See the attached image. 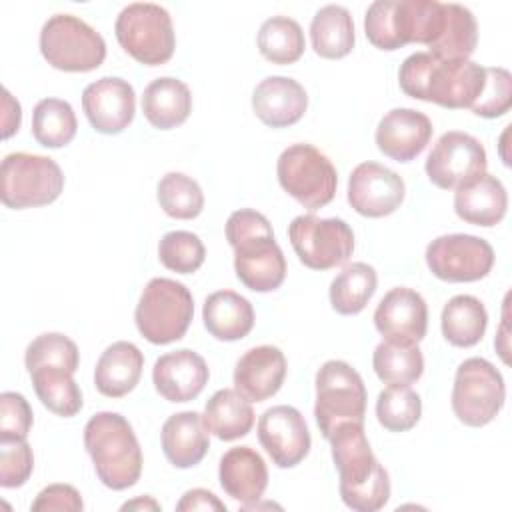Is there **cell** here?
I'll return each instance as SVG.
<instances>
[{
    "instance_id": "obj_1",
    "label": "cell",
    "mask_w": 512,
    "mask_h": 512,
    "mask_svg": "<svg viewBox=\"0 0 512 512\" xmlns=\"http://www.w3.org/2000/svg\"><path fill=\"white\" fill-rule=\"evenodd\" d=\"M398 84L410 98L444 108H472L486 84V66L472 60H438L430 52L410 54L398 70Z\"/></svg>"
},
{
    "instance_id": "obj_2",
    "label": "cell",
    "mask_w": 512,
    "mask_h": 512,
    "mask_svg": "<svg viewBox=\"0 0 512 512\" xmlns=\"http://www.w3.org/2000/svg\"><path fill=\"white\" fill-rule=\"evenodd\" d=\"M340 478L342 502L356 512H376L390 498V478L374 456L364 424L344 422L328 438Z\"/></svg>"
},
{
    "instance_id": "obj_3",
    "label": "cell",
    "mask_w": 512,
    "mask_h": 512,
    "mask_svg": "<svg viewBox=\"0 0 512 512\" xmlns=\"http://www.w3.org/2000/svg\"><path fill=\"white\" fill-rule=\"evenodd\" d=\"M226 240L234 250L238 280L254 292H272L286 278V258L278 246L268 218L242 208L226 220Z\"/></svg>"
},
{
    "instance_id": "obj_4",
    "label": "cell",
    "mask_w": 512,
    "mask_h": 512,
    "mask_svg": "<svg viewBox=\"0 0 512 512\" xmlns=\"http://www.w3.org/2000/svg\"><path fill=\"white\" fill-rule=\"evenodd\" d=\"M84 446L106 488L126 490L140 480L142 450L132 424L122 414H94L84 426Z\"/></svg>"
},
{
    "instance_id": "obj_5",
    "label": "cell",
    "mask_w": 512,
    "mask_h": 512,
    "mask_svg": "<svg viewBox=\"0 0 512 512\" xmlns=\"http://www.w3.org/2000/svg\"><path fill=\"white\" fill-rule=\"evenodd\" d=\"M444 24V2L376 0L364 16V32L372 46L398 50L410 42L430 46Z\"/></svg>"
},
{
    "instance_id": "obj_6",
    "label": "cell",
    "mask_w": 512,
    "mask_h": 512,
    "mask_svg": "<svg viewBox=\"0 0 512 512\" xmlns=\"http://www.w3.org/2000/svg\"><path fill=\"white\" fill-rule=\"evenodd\" d=\"M194 316L190 290L172 278H152L136 304L134 322L138 332L152 344L180 340Z\"/></svg>"
},
{
    "instance_id": "obj_7",
    "label": "cell",
    "mask_w": 512,
    "mask_h": 512,
    "mask_svg": "<svg viewBox=\"0 0 512 512\" xmlns=\"http://www.w3.org/2000/svg\"><path fill=\"white\" fill-rule=\"evenodd\" d=\"M366 386L362 376L344 360H328L316 372L314 418L328 440L344 422L364 424Z\"/></svg>"
},
{
    "instance_id": "obj_8",
    "label": "cell",
    "mask_w": 512,
    "mask_h": 512,
    "mask_svg": "<svg viewBox=\"0 0 512 512\" xmlns=\"http://www.w3.org/2000/svg\"><path fill=\"white\" fill-rule=\"evenodd\" d=\"M118 44L140 64L158 66L172 58L176 34L166 8L152 2H132L116 18Z\"/></svg>"
},
{
    "instance_id": "obj_9",
    "label": "cell",
    "mask_w": 512,
    "mask_h": 512,
    "mask_svg": "<svg viewBox=\"0 0 512 512\" xmlns=\"http://www.w3.org/2000/svg\"><path fill=\"white\" fill-rule=\"evenodd\" d=\"M40 52L56 70L90 72L104 62L106 42L82 18L54 14L40 30Z\"/></svg>"
},
{
    "instance_id": "obj_10",
    "label": "cell",
    "mask_w": 512,
    "mask_h": 512,
    "mask_svg": "<svg viewBox=\"0 0 512 512\" xmlns=\"http://www.w3.org/2000/svg\"><path fill=\"white\" fill-rule=\"evenodd\" d=\"M0 182L2 202L14 210L46 206L64 190L60 166L48 156L28 152H12L2 160Z\"/></svg>"
},
{
    "instance_id": "obj_11",
    "label": "cell",
    "mask_w": 512,
    "mask_h": 512,
    "mask_svg": "<svg viewBox=\"0 0 512 512\" xmlns=\"http://www.w3.org/2000/svg\"><path fill=\"white\" fill-rule=\"evenodd\" d=\"M276 176L284 192L312 212L332 202L338 186V174L328 156L304 142L282 150L276 162Z\"/></svg>"
},
{
    "instance_id": "obj_12",
    "label": "cell",
    "mask_w": 512,
    "mask_h": 512,
    "mask_svg": "<svg viewBox=\"0 0 512 512\" xmlns=\"http://www.w3.org/2000/svg\"><path fill=\"white\" fill-rule=\"evenodd\" d=\"M504 400V378L492 362L474 356L458 366L452 386V410L462 424L472 428L486 426L502 410Z\"/></svg>"
},
{
    "instance_id": "obj_13",
    "label": "cell",
    "mask_w": 512,
    "mask_h": 512,
    "mask_svg": "<svg viewBox=\"0 0 512 512\" xmlns=\"http://www.w3.org/2000/svg\"><path fill=\"white\" fill-rule=\"evenodd\" d=\"M288 238L298 260L312 270L336 268L354 252V232L342 218L296 216L288 226Z\"/></svg>"
},
{
    "instance_id": "obj_14",
    "label": "cell",
    "mask_w": 512,
    "mask_h": 512,
    "mask_svg": "<svg viewBox=\"0 0 512 512\" xmlns=\"http://www.w3.org/2000/svg\"><path fill=\"white\" fill-rule=\"evenodd\" d=\"M430 272L444 282H476L494 266L492 246L472 234H444L426 246Z\"/></svg>"
},
{
    "instance_id": "obj_15",
    "label": "cell",
    "mask_w": 512,
    "mask_h": 512,
    "mask_svg": "<svg viewBox=\"0 0 512 512\" xmlns=\"http://www.w3.org/2000/svg\"><path fill=\"white\" fill-rule=\"evenodd\" d=\"M486 150L478 138L450 130L432 146L424 170L430 182L442 190H456L472 178L486 172Z\"/></svg>"
},
{
    "instance_id": "obj_16",
    "label": "cell",
    "mask_w": 512,
    "mask_h": 512,
    "mask_svg": "<svg viewBox=\"0 0 512 512\" xmlns=\"http://www.w3.org/2000/svg\"><path fill=\"white\" fill-rule=\"evenodd\" d=\"M258 442L278 468H294L310 452V430L300 410L278 404L262 412L258 420Z\"/></svg>"
},
{
    "instance_id": "obj_17",
    "label": "cell",
    "mask_w": 512,
    "mask_h": 512,
    "mask_svg": "<svg viewBox=\"0 0 512 512\" xmlns=\"http://www.w3.org/2000/svg\"><path fill=\"white\" fill-rule=\"evenodd\" d=\"M406 196L404 180L378 162L358 164L348 178V202L366 218H382L400 208Z\"/></svg>"
},
{
    "instance_id": "obj_18",
    "label": "cell",
    "mask_w": 512,
    "mask_h": 512,
    "mask_svg": "<svg viewBox=\"0 0 512 512\" xmlns=\"http://www.w3.org/2000/svg\"><path fill=\"white\" fill-rule=\"evenodd\" d=\"M82 108L96 132L120 134L134 120L136 94L128 80L104 76L84 88Z\"/></svg>"
},
{
    "instance_id": "obj_19",
    "label": "cell",
    "mask_w": 512,
    "mask_h": 512,
    "mask_svg": "<svg viewBox=\"0 0 512 512\" xmlns=\"http://www.w3.org/2000/svg\"><path fill=\"white\" fill-rule=\"evenodd\" d=\"M374 326L384 340L418 344L426 336L428 306L416 290L396 286L378 302L374 310Z\"/></svg>"
},
{
    "instance_id": "obj_20",
    "label": "cell",
    "mask_w": 512,
    "mask_h": 512,
    "mask_svg": "<svg viewBox=\"0 0 512 512\" xmlns=\"http://www.w3.org/2000/svg\"><path fill=\"white\" fill-rule=\"evenodd\" d=\"M432 122L426 114L414 108H392L386 112L376 126V146L378 150L396 160H414L432 138Z\"/></svg>"
},
{
    "instance_id": "obj_21",
    "label": "cell",
    "mask_w": 512,
    "mask_h": 512,
    "mask_svg": "<svg viewBox=\"0 0 512 512\" xmlns=\"http://www.w3.org/2000/svg\"><path fill=\"white\" fill-rule=\"evenodd\" d=\"M208 378L210 372L204 358L190 348L162 354L152 368L154 388L168 402L194 400L208 384Z\"/></svg>"
},
{
    "instance_id": "obj_22",
    "label": "cell",
    "mask_w": 512,
    "mask_h": 512,
    "mask_svg": "<svg viewBox=\"0 0 512 512\" xmlns=\"http://www.w3.org/2000/svg\"><path fill=\"white\" fill-rule=\"evenodd\" d=\"M286 358L280 348L264 344L246 350L234 368V388L250 402L272 398L284 384Z\"/></svg>"
},
{
    "instance_id": "obj_23",
    "label": "cell",
    "mask_w": 512,
    "mask_h": 512,
    "mask_svg": "<svg viewBox=\"0 0 512 512\" xmlns=\"http://www.w3.org/2000/svg\"><path fill=\"white\" fill-rule=\"evenodd\" d=\"M306 108L308 94L304 86L288 76H268L252 92V110L270 128L296 124Z\"/></svg>"
},
{
    "instance_id": "obj_24",
    "label": "cell",
    "mask_w": 512,
    "mask_h": 512,
    "mask_svg": "<svg viewBox=\"0 0 512 512\" xmlns=\"http://www.w3.org/2000/svg\"><path fill=\"white\" fill-rule=\"evenodd\" d=\"M218 478L222 490L244 508L256 504L268 486L264 458L250 446H234L220 458Z\"/></svg>"
},
{
    "instance_id": "obj_25",
    "label": "cell",
    "mask_w": 512,
    "mask_h": 512,
    "mask_svg": "<svg viewBox=\"0 0 512 512\" xmlns=\"http://www.w3.org/2000/svg\"><path fill=\"white\" fill-rule=\"evenodd\" d=\"M162 452L176 468H192L200 464L210 448V432L202 420V414L184 410L172 414L160 432Z\"/></svg>"
},
{
    "instance_id": "obj_26",
    "label": "cell",
    "mask_w": 512,
    "mask_h": 512,
    "mask_svg": "<svg viewBox=\"0 0 512 512\" xmlns=\"http://www.w3.org/2000/svg\"><path fill=\"white\" fill-rule=\"evenodd\" d=\"M508 208L504 184L492 174H480L454 192V212L460 220L474 226H496Z\"/></svg>"
},
{
    "instance_id": "obj_27",
    "label": "cell",
    "mask_w": 512,
    "mask_h": 512,
    "mask_svg": "<svg viewBox=\"0 0 512 512\" xmlns=\"http://www.w3.org/2000/svg\"><path fill=\"white\" fill-rule=\"evenodd\" d=\"M144 368V356L132 342L118 340L98 358L94 368L96 390L108 398H122L136 388Z\"/></svg>"
},
{
    "instance_id": "obj_28",
    "label": "cell",
    "mask_w": 512,
    "mask_h": 512,
    "mask_svg": "<svg viewBox=\"0 0 512 512\" xmlns=\"http://www.w3.org/2000/svg\"><path fill=\"white\" fill-rule=\"evenodd\" d=\"M206 330L222 342H236L254 328V308L250 300L234 290L212 292L202 306Z\"/></svg>"
},
{
    "instance_id": "obj_29",
    "label": "cell",
    "mask_w": 512,
    "mask_h": 512,
    "mask_svg": "<svg viewBox=\"0 0 512 512\" xmlns=\"http://www.w3.org/2000/svg\"><path fill=\"white\" fill-rule=\"evenodd\" d=\"M142 112L158 130H170L186 122L192 112L190 88L172 76L152 80L142 94Z\"/></svg>"
},
{
    "instance_id": "obj_30",
    "label": "cell",
    "mask_w": 512,
    "mask_h": 512,
    "mask_svg": "<svg viewBox=\"0 0 512 512\" xmlns=\"http://www.w3.org/2000/svg\"><path fill=\"white\" fill-rule=\"evenodd\" d=\"M202 420L218 440L232 442L246 436L254 426V410L236 388H222L210 396Z\"/></svg>"
},
{
    "instance_id": "obj_31",
    "label": "cell",
    "mask_w": 512,
    "mask_h": 512,
    "mask_svg": "<svg viewBox=\"0 0 512 512\" xmlns=\"http://www.w3.org/2000/svg\"><path fill=\"white\" fill-rule=\"evenodd\" d=\"M310 40L318 56L338 60L352 52L356 34L354 20L344 6L326 4L310 22Z\"/></svg>"
},
{
    "instance_id": "obj_32",
    "label": "cell",
    "mask_w": 512,
    "mask_h": 512,
    "mask_svg": "<svg viewBox=\"0 0 512 512\" xmlns=\"http://www.w3.org/2000/svg\"><path fill=\"white\" fill-rule=\"evenodd\" d=\"M488 324V312L484 304L470 294H458L450 298L442 308V334L444 338L458 348L476 346Z\"/></svg>"
},
{
    "instance_id": "obj_33",
    "label": "cell",
    "mask_w": 512,
    "mask_h": 512,
    "mask_svg": "<svg viewBox=\"0 0 512 512\" xmlns=\"http://www.w3.org/2000/svg\"><path fill=\"white\" fill-rule=\"evenodd\" d=\"M478 44V24L474 14L460 4H444V24L436 40L428 46L438 60H468Z\"/></svg>"
},
{
    "instance_id": "obj_34",
    "label": "cell",
    "mask_w": 512,
    "mask_h": 512,
    "mask_svg": "<svg viewBox=\"0 0 512 512\" xmlns=\"http://www.w3.org/2000/svg\"><path fill=\"white\" fill-rule=\"evenodd\" d=\"M376 270L366 262H352L344 266L330 284V304L338 314L352 316L366 308L376 292Z\"/></svg>"
},
{
    "instance_id": "obj_35",
    "label": "cell",
    "mask_w": 512,
    "mask_h": 512,
    "mask_svg": "<svg viewBox=\"0 0 512 512\" xmlns=\"http://www.w3.org/2000/svg\"><path fill=\"white\" fill-rule=\"evenodd\" d=\"M38 400L56 416L70 418L82 408V392L72 372L60 366H40L30 372Z\"/></svg>"
},
{
    "instance_id": "obj_36",
    "label": "cell",
    "mask_w": 512,
    "mask_h": 512,
    "mask_svg": "<svg viewBox=\"0 0 512 512\" xmlns=\"http://www.w3.org/2000/svg\"><path fill=\"white\" fill-rule=\"evenodd\" d=\"M256 44L260 54L272 64H292L306 48L304 32L294 18L272 16L262 22Z\"/></svg>"
},
{
    "instance_id": "obj_37",
    "label": "cell",
    "mask_w": 512,
    "mask_h": 512,
    "mask_svg": "<svg viewBox=\"0 0 512 512\" xmlns=\"http://www.w3.org/2000/svg\"><path fill=\"white\" fill-rule=\"evenodd\" d=\"M78 120L70 102L44 98L32 112V136L46 148H62L76 136Z\"/></svg>"
},
{
    "instance_id": "obj_38",
    "label": "cell",
    "mask_w": 512,
    "mask_h": 512,
    "mask_svg": "<svg viewBox=\"0 0 512 512\" xmlns=\"http://www.w3.org/2000/svg\"><path fill=\"white\" fill-rule=\"evenodd\" d=\"M376 376L386 384H412L424 372V356L418 344L382 340L372 354Z\"/></svg>"
},
{
    "instance_id": "obj_39",
    "label": "cell",
    "mask_w": 512,
    "mask_h": 512,
    "mask_svg": "<svg viewBox=\"0 0 512 512\" xmlns=\"http://www.w3.org/2000/svg\"><path fill=\"white\" fill-rule=\"evenodd\" d=\"M422 400L408 384H388L376 398V418L390 432H406L418 424Z\"/></svg>"
},
{
    "instance_id": "obj_40",
    "label": "cell",
    "mask_w": 512,
    "mask_h": 512,
    "mask_svg": "<svg viewBox=\"0 0 512 512\" xmlns=\"http://www.w3.org/2000/svg\"><path fill=\"white\" fill-rule=\"evenodd\" d=\"M156 198L160 208L170 218L178 220H192L204 208V194L200 184L182 172L164 174L158 182Z\"/></svg>"
},
{
    "instance_id": "obj_41",
    "label": "cell",
    "mask_w": 512,
    "mask_h": 512,
    "mask_svg": "<svg viewBox=\"0 0 512 512\" xmlns=\"http://www.w3.org/2000/svg\"><path fill=\"white\" fill-rule=\"evenodd\" d=\"M28 374L40 366H60L68 372H76L80 364V352L74 340L60 332H46L36 336L24 354Z\"/></svg>"
},
{
    "instance_id": "obj_42",
    "label": "cell",
    "mask_w": 512,
    "mask_h": 512,
    "mask_svg": "<svg viewBox=\"0 0 512 512\" xmlns=\"http://www.w3.org/2000/svg\"><path fill=\"white\" fill-rule=\"evenodd\" d=\"M158 258L172 272L192 274L204 264L206 248L194 232L172 230L160 238Z\"/></svg>"
},
{
    "instance_id": "obj_43",
    "label": "cell",
    "mask_w": 512,
    "mask_h": 512,
    "mask_svg": "<svg viewBox=\"0 0 512 512\" xmlns=\"http://www.w3.org/2000/svg\"><path fill=\"white\" fill-rule=\"evenodd\" d=\"M512 106V76L506 68H486V84L470 108L476 116L482 118H498L504 116Z\"/></svg>"
},
{
    "instance_id": "obj_44",
    "label": "cell",
    "mask_w": 512,
    "mask_h": 512,
    "mask_svg": "<svg viewBox=\"0 0 512 512\" xmlns=\"http://www.w3.org/2000/svg\"><path fill=\"white\" fill-rule=\"evenodd\" d=\"M34 470V454L26 440H0V486L18 488Z\"/></svg>"
},
{
    "instance_id": "obj_45",
    "label": "cell",
    "mask_w": 512,
    "mask_h": 512,
    "mask_svg": "<svg viewBox=\"0 0 512 512\" xmlns=\"http://www.w3.org/2000/svg\"><path fill=\"white\" fill-rule=\"evenodd\" d=\"M32 408L18 392L0 394V440H26L32 428Z\"/></svg>"
},
{
    "instance_id": "obj_46",
    "label": "cell",
    "mask_w": 512,
    "mask_h": 512,
    "mask_svg": "<svg viewBox=\"0 0 512 512\" xmlns=\"http://www.w3.org/2000/svg\"><path fill=\"white\" fill-rule=\"evenodd\" d=\"M84 508L80 492L70 484H50L32 502L34 512L42 510H66V512H80Z\"/></svg>"
},
{
    "instance_id": "obj_47",
    "label": "cell",
    "mask_w": 512,
    "mask_h": 512,
    "mask_svg": "<svg viewBox=\"0 0 512 512\" xmlns=\"http://www.w3.org/2000/svg\"><path fill=\"white\" fill-rule=\"evenodd\" d=\"M176 510H180V512H186V510H220V512H224L226 506L210 490L192 488V490L184 492V496L176 504Z\"/></svg>"
},
{
    "instance_id": "obj_48",
    "label": "cell",
    "mask_w": 512,
    "mask_h": 512,
    "mask_svg": "<svg viewBox=\"0 0 512 512\" xmlns=\"http://www.w3.org/2000/svg\"><path fill=\"white\" fill-rule=\"evenodd\" d=\"M2 136L10 138L14 132H18L20 128V120H22V112H20V104L18 100L12 98V94L4 88V102H2Z\"/></svg>"
},
{
    "instance_id": "obj_49",
    "label": "cell",
    "mask_w": 512,
    "mask_h": 512,
    "mask_svg": "<svg viewBox=\"0 0 512 512\" xmlns=\"http://www.w3.org/2000/svg\"><path fill=\"white\" fill-rule=\"evenodd\" d=\"M122 510H160V504L150 496H140L136 500L124 502Z\"/></svg>"
}]
</instances>
